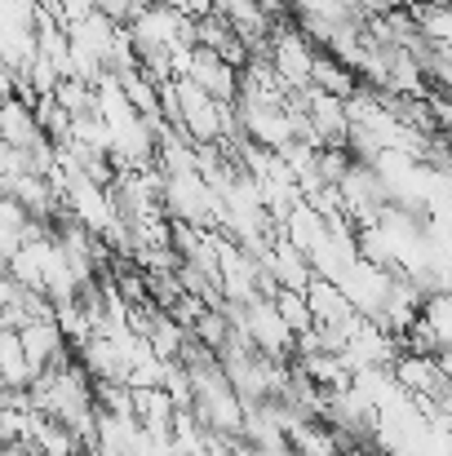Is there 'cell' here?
I'll return each mask as SVG.
<instances>
[{"mask_svg":"<svg viewBox=\"0 0 452 456\" xmlns=\"http://www.w3.org/2000/svg\"><path fill=\"white\" fill-rule=\"evenodd\" d=\"M160 213L168 222H186V226H213L218 217V191L195 173H160Z\"/></svg>","mask_w":452,"mask_h":456,"instance_id":"obj_1","label":"cell"},{"mask_svg":"<svg viewBox=\"0 0 452 456\" xmlns=\"http://www.w3.org/2000/svg\"><path fill=\"white\" fill-rule=\"evenodd\" d=\"M267 62H271V71H275V80L284 85V89H301V85H310V58H315V45L301 36L293 22H271V31H267Z\"/></svg>","mask_w":452,"mask_h":456,"instance_id":"obj_2","label":"cell"},{"mask_svg":"<svg viewBox=\"0 0 452 456\" xmlns=\"http://www.w3.org/2000/svg\"><path fill=\"white\" fill-rule=\"evenodd\" d=\"M173 89H177V129L200 147V142H218L222 138V107L218 98H209L195 80L186 76H173Z\"/></svg>","mask_w":452,"mask_h":456,"instance_id":"obj_3","label":"cell"},{"mask_svg":"<svg viewBox=\"0 0 452 456\" xmlns=\"http://www.w3.org/2000/svg\"><path fill=\"white\" fill-rule=\"evenodd\" d=\"M182 76L195 80V85H200L209 98H218V102H235V94H240V71H235L231 62H222V58H218L213 49H204V45H191Z\"/></svg>","mask_w":452,"mask_h":456,"instance_id":"obj_4","label":"cell"},{"mask_svg":"<svg viewBox=\"0 0 452 456\" xmlns=\"http://www.w3.org/2000/svg\"><path fill=\"white\" fill-rule=\"evenodd\" d=\"M18 341H22V354H27L31 377L45 372L49 363L67 359V341H62V332H58L53 319H27V323H18Z\"/></svg>","mask_w":452,"mask_h":456,"instance_id":"obj_5","label":"cell"},{"mask_svg":"<svg viewBox=\"0 0 452 456\" xmlns=\"http://www.w3.org/2000/svg\"><path fill=\"white\" fill-rule=\"evenodd\" d=\"M301 297H306V310H310V323H346L355 314V305L346 302V293L333 280H319V275H310Z\"/></svg>","mask_w":452,"mask_h":456,"instance_id":"obj_6","label":"cell"},{"mask_svg":"<svg viewBox=\"0 0 452 456\" xmlns=\"http://www.w3.org/2000/svg\"><path fill=\"white\" fill-rule=\"evenodd\" d=\"M310 85L319 89V94H333V98H350L355 89H359V76H355V67H346L341 58H333L328 49H315V58H310Z\"/></svg>","mask_w":452,"mask_h":456,"instance_id":"obj_7","label":"cell"},{"mask_svg":"<svg viewBox=\"0 0 452 456\" xmlns=\"http://www.w3.org/2000/svg\"><path fill=\"white\" fill-rule=\"evenodd\" d=\"M36 138H45V134H40L31 107H27L22 98H4V102H0V142H9V147L22 151V147H31Z\"/></svg>","mask_w":452,"mask_h":456,"instance_id":"obj_8","label":"cell"},{"mask_svg":"<svg viewBox=\"0 0 452 456\" xmlns=\"http://www.w3.org/2000/svg\"><path fill=\"white\" fill-rule=\"evenodd\" d=\"M408 18L417 27V36L426 45H452V13L448 4H426V0H408Z\"/></svg>","mask_w":452,"mask_h":456,"instance_id":"obj_9","label":"cell"},{"mask_svg":"<svg viewBox=\"0 0 452 456\" xmlns=\"http://www.w3.org/2000/svg\"><path fill=\"white\" fill-rule=\"evenodd\" d=\"M0 386H13V390L31 386V368H27L18 328H0Z\"/></svg>","mask_w":452,"mask_h":456,"instance_id":"obj_10","label":"cell"},{"mask_svg":"<svg viewBox=\"0 0 452 456\" xmlns=\"http://www.w3.org/2000/svg\"><path fill=\"white\" fill-rule=\"evenodd\" d=\"M53 102H58L67 116H85V111H94V85H85V80H76V76H62V80L53 85Z\"/></svg>","mask_w":452,"mask_h":456,"instance_id":"obj_11","label":"cell"},{"mask_svg":"<svg viewBox=\"0 0 452 456\" xmlns=\"http://www.w3.org/2000/svg\"><path fill=\"white\" fill-rule=\"evenodd\" d=\"M13 89H18V71H13L9 62H0V102L13 98Z\"/></svg>","mask_w":452,"mask_h":456,"instance_id":"obj_12","label":"cell"},{"mask_svg":"<svg viewBox=\"0 0 452 456\" xmlns=\"http://www.w3.org/2000/svg\"><path fill=\"white\" fill-rule=\"evenodd\" d=\"M258 9H262V13H267V18H271V22H275V18H280V22H284V18H289V13H293V9H289V0H258Z\"/></svg>","mask_w":452,"mask_h":456,"instance_id":"obj_13","label":"cell"},{"mask_svg":"<svg viewBox=\"0 0 452 456\" xmlns=\"http://www.w3.org/2000/svg\"><path fill=\"white\" fill-rule=\"evenodd\" d=\"M426 4H448V0H426Z\"/></svg>","mask_w":452,"mask_h":456,"instance_id":"obj_14","label":"cell"},{"mask_svg":"<svg viewBox=\"0 0 452 456\" xmlns=\"http://www.w3.org/2000/svg\"><path fill=\"white\" fill-rule=\"evenodd\" d=\"M62 456H80V452H62Z\"/></svg>","mask_w":452,"mask_h":456,"instance_id":"obj_15","label":"cell"}]
</instances>
